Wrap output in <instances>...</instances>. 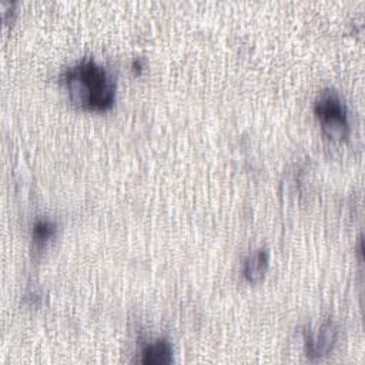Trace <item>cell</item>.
<instances>
[{"instance_id":"1","label":"cell","mask_w":365,"mask_h":365,"mask_svg":"<svg viewBox=\"0 0 365 365\" xmlns=\"http://www.w3.org/2000/svg\"><path fill=\"white\" fill-rule=\"evenodd\" d=\"M73 103L91 110H104L114 103L115 81L110 73L94 60L87 58L68 67L61 74Z\"/></svg>"},{"instance_id":"2","label":"cell","mask_w":365,"mask_h":365,"mask_svg":"<svg viewBox=\"0 0 365 365\" xmlns=\"http://www.w3.org/2000/svg\"><path fill=\"white\" fill-rule=\"evenodd\" d=\"M314 110L329 137L344 138L348 134L346 108L336 93L322 91L315 100Z\"/></svg>"},{"instance_id":"3","label":"cell","mask_w":365,"mask_h":365,"mask_svg":"<svg viewBox=\"0 0 365 365\" xmlns=\"http://www.w3.org/2000/svg\"><path fill=\"white\" fill-rule=\"evenodd\" d=\"M336 339V328L332 322L324 324L319 328V332L307 341L308 355L309 356H322L332 348V344Z\"/></svg>"},{"instance_id":"4","label":"cell","mask_w":365,"mask_h":365,"mask_svg":"<svg viewBox=\"0 0 365 365\" xmlns=\"http://www.w3.org/2000/svg\"><path fill=\"white\" fill-rule=\"evenodd\" d=\"M173 359V349L170 342L165 339H157L155 342L148 344L141 351V364L148 365H165Z\"/></svg>"},{"instance_id":"5","label":"cell","mask_w":365,"mask_h":365,"mask_svg":"<svg viewBox=\"0 0 365 365\" xmlns=\"http://www.w3.org/2000/svg\"><path fill=\"white\" fill-rule=\"evenodd\" d=\"M268 259L269 254L265 248H258L257 251H254L244 262L242 271L245 278L252 282L259 281L268 268Z\"/></svg>"},{"instance_id":"6","label":"cell","mask_w":365,"mask_h":365,"mask_svg":"<svg viewBox=\"0 0 365 365\" xmlns=\"http://www.w3.org/2000/svg\"><path fill=\"white\" fill-rule=\"evenodd\" d=\"M56 232V224L50 220H38L33 227V237L36 242L48 240Z\"/></svg>"}]
</instances>
